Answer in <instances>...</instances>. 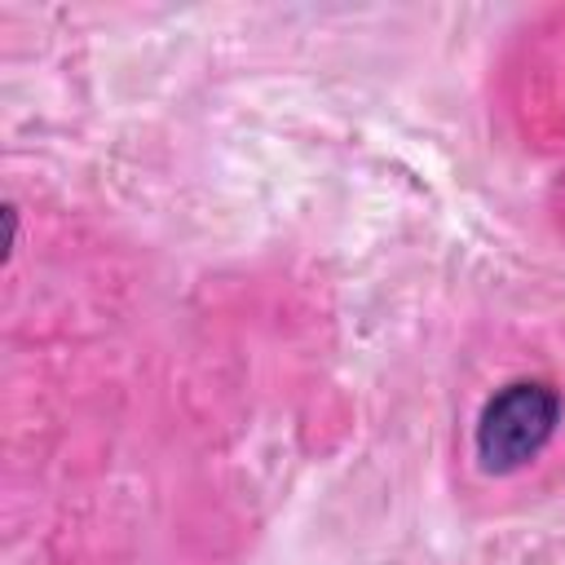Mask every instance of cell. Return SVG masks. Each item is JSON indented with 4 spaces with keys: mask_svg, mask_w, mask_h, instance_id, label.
Segmentation results:
<instances>
[{
    "mask_svg": "<svg viewBox=\"0 0 565 565\" xmlns=\"http://www.w3.org/2000/svg\"><path fill=\"white\" fill-rule=\"evenodd\" d=\"M561 419V397L556 388L539 380H516L499 388L481 419H477V459L486 472H516L530 463L556 433Z\"/></svg>",
    "mask_w": 565,
    "mask_h": 565,
    "instance_id": "cell-1",
    "label": "cell"
}]
</instances>
